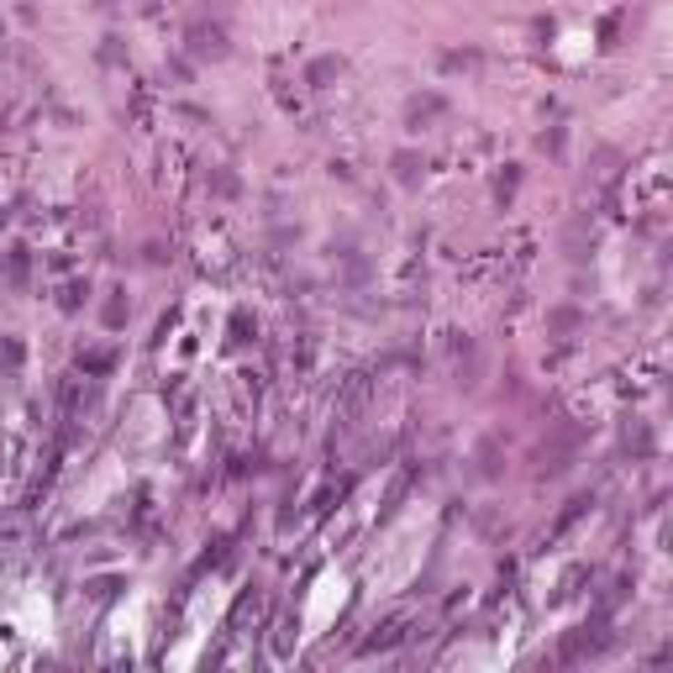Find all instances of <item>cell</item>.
<instances>
[{"label": "cell", "instance_id": "cell-1", "mask_svg": "<svg viewBox=\"0 0 673 673\" xmlns=\"http://www.w3.org/2000/svg\"><path fill=\"white\" fill-rule=\"evenodd\" d=\"M189 47H195V53H211V58H221L226 53V42H221V32H216V26H195V32H189Z\"/></svg>", "mask_w": 673, "mask_h": 673}, {"label": "cell", "instance_id": "cell-2", "mask_svg": "<svg viewBox=\"0 0 673 673\" xmlns=\"http://www.w3.org/2000/svg\"><path fill=\"white\" fill-rule=\"evenodd\" d=\"M331 74H342V58H321V63H310V84L331 79Z\"/></svg>", "mask_w": 673, "mask_h": 673}, {"label": "cell", "instance_id": "cell-3", "mask_svg": "<svg viewBox=\"0 0 673 673\" xmlns=\"http://www.w3.org/2000/svg\"><path fill=\"white\" fill-rule=\"evenodd\" d=\"M90 594H95V600H111V594H116V579H95Z\"/></svg>", "mask_w": 673, "mask_h": 673}]
</instances>
